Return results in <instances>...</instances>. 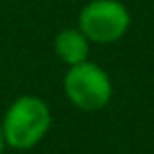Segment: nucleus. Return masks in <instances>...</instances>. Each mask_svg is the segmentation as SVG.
<instances>
[{
	"instance_id": "nucleus-2",
	"label": "nucleus",
	"mask_w": 154,
	"mask_h": 154,
	"mask_svg": "<svg viewBox=\"0 0 154 154\" xmlns=\"http://www.w3.org/2000/svg\"><path fill=\"white\" fill-rule=\"evenodd\" d=\"M64 94L74 107L80 111H100L109 103L113 86L107 72L96 63L84 60L68 66L64 74Z\"/></svg>"
},
{
	"instance_id": "nucleus-4",
	"label": "nucleus",
	"mask_w": 154,
	"mask_h": 154,
	"mask_svg": "<svg viewBox=\"0 0 154 154\" xmlns=\"http://www.w3.org/2000/svg\"><path fill=\"white\" fill-rule=\"evenodd\" d=\"M55 53L63 63L68 66L80 64L88 60L90 55V41L80 29L74 27H66V29L59 31L55 37Z\"/></svg>"
},
{
	"instance_id": "nucleus-1",
	"label": "nucleus",
	"mask_w": 154,
	"mask_h": 154,
	"mask_svg": "<svg viewBox=\"0 0 154 154\" xmlns=\"http://www.w3.org/2000/svg\"><path fill=\"white\" fill-rule=\"evenodd\" d=\"M51 109L37 96H22L6 109L2 123L6 146L29 150L43 140L51 129Z\"/></svg>"
},
{
	"instance_id": "nucleus-5",
	"label": "nucleus",
	"mask_w": 154,
	"mask_h": 154,
	"mask_svg": "<svg viewBox=\"0 0 154 154\" xmlns=\"http://www.w3.org/2000/svg\"><path fill=\"white\" fill-rule=\"evenodd\" d=\"M6 148V139H4V131H2V123H0V154Z\"/></svg>"
},
{
	"instance_id": "nucleus-3",
	"label": "nucleus",
	"mask_w": 154,
	"mask_h": 154,
	"mask_svg": "<svg viewBox=\"0 0 154 154\" xmlns=\"http://www.w3.org/2000/svg\"><path fill=\"white\" fill-rule=\"evenodd\" d=\"M131 16L119 0H92L80 10L78 29L90 43H115L127 33Z\"/></svg>"
}]
</instances>
